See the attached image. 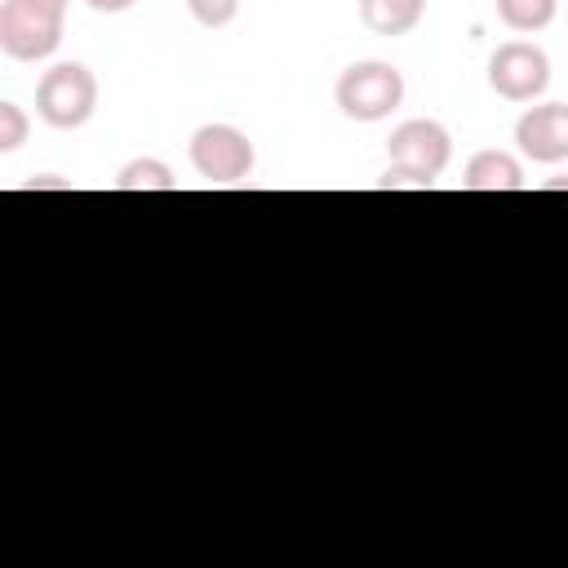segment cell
Returning a JSON list of instances; mask_svg holds the SVG:
<instances>
[{"mask_svg":"<svg viewBox=\"0 0 568 568\" xmlns=\"http://www.w3.org/2000/svg\"><path fill=\"white\" fill-rule=\"evenodd\" d=\"M98 111V80L84 62H58L36 84V115L49 129H80Z\"/></svg>","mask_w":568,"mask_h":568,"instance_id":"obj_3","label":"cell"},{"mask_svg":"<svg viewBox=\"0 0 568 568\" xmlns=\"http://www.w3.org/2000/svg\"><path fill=\"white\" fill-rule=\"evenodd\" d=\"M44 186H53V191H71V182H67V178H58V173H40V178H31V182H27V191H44Z\"/></svg>","mask_w":568,"mask_h":568,"instance_id":"obj_15","label":"cell"},{"mask_svg":"<svg viewBox=\"0 0 568 568\" xmlns=\"http://www.w3.org/2000/svg\"><path fill=\"white\" fill-rule=\"evenodd\" d=\"M186 155H191V169L213 186L244 182L257 164V151H253L248 133L235 129V124H200L186 142Z\"/></svg>","mask_w":568,"mask_h":568,"instance_id":"obj_4","label":"cell"},{"mask_svg":"<svg viewBox=\"0 0 568 568\" xmlns=\"http://www.w3.org/2000/svg\"><path fill=\"white\" fill-rule=\"evenodd\" d=\"M462 191H524V164L510 151H475L462 173Z\"/></svg>","mask_w":568,"mask_h":568,"instance_id":"obj_8","label":"cell"},{"mask_svg":"<svg viewBox=\"0 0 568 568\" xmlns=\"http://www.w3.org/2000/svg\"><path fill=\"white\" fill-rule=\"evenodd\" d=\"M386 155L390 164H404V169H417L426 178H439L453 160V138L439 120H404L390 129L386 138Z\"/></svg>","mask_w":568,"mask_h":568,"instance_id":"obj_6","label":"cell"},{"mask_svg":"<svg viewBox=\"0 0 568 568\" xmlns=\"http://www.w3.org/2000/svg\"><path fill=\"white\" fill-rule=\"evenodd\" d=\"M555 13H559V0H497V18L519 36L546 31L555 22Z\"/></svg>","mask_w":568,"mask_h":568,"instance_id":"obj_11","label":"cell"},{"mask_svg":"<svg viewBox=\"0 0 568 568\" xmlns=\"http://www.w3.org/2000/svg\"><path fill=\"white\" fill-rule=\"evenodd\" d=\"M408 84H404V71L395 62H382V58H364V62H351L337 84H333V102L346 120H359V124H377L386 120L390 111H399Z\"/></svg>","mask_w":568,"mask_h":568,"instance_id":"obj_1","label":"cell"},{"mask_svg":"<svg viewBox=\"0 0 568 568\" xmlns=\"http://www.w3.org/2000/svg\"><path fill=\"white\" fill-rule=\"evenodd\" d=\"M426 18V0H359V22L373 36H408Z\"/></svg>","mask_w":568,"mask_h":568,"instance_id":"obj_9","label":"cell"},{"mask_svg":"<svg viewBox=\"0 0 568 568\" xmlns=\"http://www.w3.org/2000/svg\"><path fill=\"white\" fill-rule=\"evenodd\" d=\"M111 186H115V191H178V178H173V169H169L164 160L138 155V160H129V164L115 173Z\"/></svg>","mask_w":568,"mask_h":568,"instance_id":"obj_10","label":"cell"},{"mask_svg":"<svg viewBox=\"0 0 568 568\" xmlns=\"http://www.w3.org/2000/svg\"><path fill=\"white\" fill-rule=\"evenodd\" d=\"M515 146L532 164L568 160V102H537L515 120Z\"/></svg>","mask_w":568,"mask_h":568,"instance_id":"obj_7","label":"cell"},{"mask_svg":"<svg viewBox=\"0 0 568 568\" xmlns=\"http://www.w3.org/2000/svg\"><path fill=\"white\" fill-rule=\"evenodd\" d=\"M93 13H124V9H133L138 0H84Z\"/></svg>","mask_w":568,"mask_h":568,"instance_id":"obj_16","label":"cell"},{"mask_svg":"<svg viewBox=\"0 0 568 568\" xmlns=\"http://www.w3.org/2000/svg\"><path fill=\"white\" fill-rule=\"evenodd\" d=\"M186 9H191V18H195L200 27L217 31V27L235 22V13H240V0H186Z\"/></svg>","mask_w":568,"mask_h":568,"instance_id":"obj_13","label":"cell"},{"mask_svg":"<svg viewBox=\"0 0 568 568\" xmlns=\"http://www.w3.org/2000/svg\"><path fill=\"white\" fill-rule=\"evenodd\" d=\"M27 129H31L27 111L18 102H0V155H13L27 142Z\"/></svg>","mask_w":568,"mask_h":568,"instance_id":"obj_12","label":"cell"},{"mask_svg":"<svg viewBox=\"0 0 568 568\" xmlns=\"http://www.w3.org/2000/svg\"><path fill=\"white\" fill-rule=\"evenodd\" d=\"M550 84V58L541 44L528 40H506L488 58V89L506 102H532Z\"/></svg>","mask_w":568,"mask_h":568,"instance_id":"obj_5","label":"cell"},{"mask_svg":"<svg viewBox=\"0 0 568 568\" xmlns=\"http://www.w3.org/2000/svg\"><path fill=\"white\" fill-rule=\"evenodd\" d=\"M67 0H4L0 4V49L13 62H44L62 44Z\"/></svg>","mask_w":568,"mask_h":568,"instance_id":"obj_2","label":"cell"},{"mask_svg":"<svg viewBox=\"0 0 568 568\" xmlns=\"http://www.w3.org/2000/svg\"><path fill=\"white\" fill-rule=\"evenodd\" d=\"M430 186H435V178L404 169V164H386V173L377 178V191H430Z\"/></svg>","mask_w":568,"mask_h":568,"instance_id":"obj_14","label":"cell"}]
</instances>
